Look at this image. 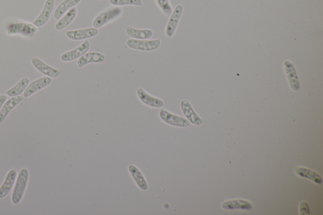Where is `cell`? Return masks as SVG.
Here are the masks:
<instances>
[{"label":"cell","instance_id":"4fadbf2b","mask_svg":"<svg viewBox=\"0 0 323 215\" xmlns=\"http://www.w3.org/2000/svg\"><path fill=\"white\" fill-rule=\"evenodd\" d=\"M180 106L181 111L183 115H185L186 119L190 123L196 126H200L203 123L202 119L196 113L193 107L187 100H183L181 101Z\"/></svg>","mask_w":323,"mask_h":215},{"label":"cell","instance_id":"d6986e66","mask_svg":"<svg viewBox=\"0 0 323 215\" xmlns=\"http://www.w3.org/2000/svg\"><path fill=\"white\" fill-rule=\"evenodd\" d=\"M221 208L224 210H251L253 209L252 204L250 201L244 199H231L223 202L221 204Z\"/></svg>","mask_w":323,"mask_h":215},{"label":"cell","instance_id":"3957f363","mask_svg":"<svg viewBox=\"0 0 323 215\" xmlns=\"http://www.w3.org/2000/svg\"><path fill=\"white\" fill-rule=\"evenodd\" d=\"M37 27L34 25L25 22L10 23L6 27L8 35L22 34L31 35L34 34Z\"/></svg>","mask_w":323,"mask_h":215},{"label":"cell","instance_id":"9a60e30c","mask_svg":"<svg viewBox=\"0 0 323 215\" xmlns=\"http://www.w3.org/2000/svg\"><path fill=\"white\" fill-rule=\"evenodd\" d=\"M105 60L104 54L98 52H86L78 59L77 66L81 68L90 63H101Z\"/></svg>","mask_w":323,"mask_h":215},{"label":"cell","instance_id":"ac0fdd59","mask_svg":"<svg viewBox=\"0 0 323 215\" xmlns=\"http://www.w3.org/2000/svg\"><path fill=\"white\" fill-rule=\"evenodd\" d=\"M24 100V98L22 96L13 97V98L8 99L6 100L5 104L1 107L0 110V124L3 123L6 117L9 115L15 107L17 106L19 104H20L22 101Z\"/></svg>","mask_w":323,"mask_h":215},{"label":"cell","instance_id":"277c9868","mask_svg":"<svg viewBox=\"0 0 323 215\" xmlns=\"http://www.w3.org/2000/svg\"><path fill=\"white\" fill-rule=\"evenodd\" d=\"M159 115L160 119L168 125L178 128H187L190 125L189 122L186 118L174 115L166 109H161Z\"/></svg>","mask_w":323,"mask_h":215},{"label":"cell","instance_id":"9c48e42d","mask_svg":"<svg viewBox=\"0 0 323 215\" xmlns=\"http://www.w3.org/2000/svg\"><path fill=\"white\" fill-rule=\"evenodd\" d=\"M52 83V79L49 77H44L34 80L27 86L24 92V98H29L35 93L47 87Z\"/></svg>","mask_w":323,"mask_h":215},{"label":"cell","instance_id":"8fae6325","mask_svg":"<svg viewBox=\"0 0 323 215\" xmlns=\"http://www.w3.org/2000/svg\"><path fill=\"white\" fill-rule=\"evenodd\" d=\"M136 94L139 100L148 107H153V108H160L164 105L163 100L148 94L142 88H139L137 90Z\"/></svg>","mask_w":323,"mask_h":215},{"label":"cell","instance_id":"d4e9b609","mask_svg":"<svg viewBox=\"0 0 323 215\" xmlns=\"http://www.w3.org/2000/svg\"><path fill=\"white\" fill-rule=\"evenodd\" d=\"M110 3L113 6L142 5L141 0H109Z\"/></svg>","mask_w":323,"mask_h":215},{"label":"cell","instance_id":"484cf974","mask_svg":"<svg viewBox=\"0 0 323 215\" xmlns=\"http://www.w3.org/2000/svg\"><path fill=\"white\" fill-rule=\"evenodd\" d=\"M162 12L167 16H170L172 12V8L170 0H155Z\"/></svg>","mask_w":323,"mask_h":215},{"label":"cell","instance_id":"7c38bea8","mask_svg":"<svg viewBox=\"0 0 323 215\" xmlns=\"http://www.w3.org/2000/svg\"><path fill=\"white\" fill-rule=\"evenodd\" d=\"M98 33V29L91 27V28L80 29V30L68 31L66 34L68 39L73 40V41H81V40L96 37Z\"/></svg>","mask_w":323,"mask_h":215},{"label":"cell","instance_id":"44dd1931","mask_svg":"<svg viewBox=\"0 0 323 215\" xmlns=\"http://www.w3.org/2000/svg\"><path fill=\"white\" fill-rule=\"evenodd\" d=\"M77 15V8L73 7L69 10L68 12H67L61 17L58 22L55 25V29L56 30L60 31H62L63 29L67 28L71 22H73L74 19L75 18Z\"/></svg>","mask_w":323,"mask_h":215},{"label":"cell","instance_id":"5b68a950","mask_svg":"<svg viewBox=\"0 0 323 215\" xmlns=\"http://www.w3.org/2000/svg\"><path fill=\"white\" fill-rule=\"evenodd\" d=\"M121 14V8L118 7L110 8L96 17V18L93 21V27L96 29L101 28L113 20L114 19L118 18Z\"/></svg>","mask_w":323,"mask_h":215},{"label":"cell","instance_id":"52a82bcc","mask_svg":"<svg viewBox=\"0 0 323 215\" xmlns=\"http://www.w3.org/2000/svg\"><path fill=\"white\" fill-rule=\"evenodd\" d=\"M90 44L88 41L84 42L79 47L68 52H65L61 56V60L63 62H70L77 60L84 55L90 50Z\"/></svg>","mask_w":323,"mask_h":215},{"label":"cell","instance_id":"cb8c5ba5","mask_svg":"<svg viewBox=\"0 0 323 215\" xmlns=\"http://www.w3.org/2000/svg\"><path fill=\"white\" fill-rule=\"evenodd\" d=\"M29 83H30V80L28 78H23L16 85L8 90L6 92V94L10 98L20 96L22 93L24 92Z\"/></svg>","mask_w":323,"mask_h":215},{"label":"cell","instance_id":"7402d4cb","mask_svg":"<svg viewBox=\"0 0 323 215\" xmlns=\"http://www.w3.org/2000/svg\"><path fill=\"white\" fill-rule=\"evenodd\" d=\"M81 1V0H65L56 8L54 13V17L56 20H60L67 12Z\"/></svg>","mask_w":323,"mask_h":215},{"label":"cell","instance_id":"5bb4252c","mask_svg":"<svg viewBox=\"0 0 323 215\" xmlns=\"http://www.w3.org/2000/svg\"><path fill=\"white\" fill-rule=\"evenodd\" d=\"M284 66L291 89L295 92L298 91L300 88L299 81L294 66L292 63L288 60L285 61Z\"/></svg>","mask_w":323,"mask_h":215},{"label":"cell","instance_id":"e0dca14e","mask_svg":"<svg viewBox=\"0 0 323 215\" xmlns=\"http://www.w3.org/2000/svg\"><path fill=\"white\" fill-rule=\"evenodd\" d=\"M128 171L138 188L143 191H147L149 188V185L144 175L141 170L134 164H130L128 166Z\"/></svg>","mask_w":323,"mask_h":215},{"label":"cell","instance_id":"8992f818","mask_svg":"<svg viewBox=\"0 0 323 215\" xmlns=\"http://www.w3.org/2000/svg\"><path fill=\"white\" fill-rule=\"evenodd\" d=\"M32 65L40 73L43 74L46 77L51 78H58L61 75L60 69L53 68L44 62L41 59L34 58L31 61Z\"/></svg>","mask_w":323,"mask_h":215},{"label":"cell","instance_id":"603a6c76","mask_svg":"<svg viewBox=\"0 0 323 215\" xmlns=\"http://www.w3.org/2000/svg\"><path fill=\"white\" fill-rule=\"evenodd\" d=\"M295 173H296L297 176L301 177V178L309 179L316 184H321L322 183V178H321L320 175L314 170L309 169V168L300 166V167L296 168Z\"/></svg>","mask_w":323,"mask_h":215},{"label":"cell","instance_id":"6da1fadb","mask_svg":"<svg viewBox=\"0 0 323 215\" xmlns=\"http://www.w3.org/2000/svg\"><path fill=\"white\" fill-rule=\"evenodd\" d=\"M29 178V170L25 168H22L17 177L16 185L13 191L11 199L13 204H18L22 201L28 184Z\"/></svg>","mask_w":323,"mask_h":215},{"label":"cell","instance_id":"30bf717a","mask_svg":"<svg viewBox=\"0 0 323 215\" xmlns=\"http://www.w3.org/2000/svg\"><path fill=\"white\" fill-rule=\"evenodd\" d=\"M54 5L55 0H46L41 14L33 22L35 27H43L48 22L53 12Z\"/></svg>","mask_w":323,"mask_h":215},{"label":"cell","instance_id":"7a4b0ae2","mask_svg":"<svg viewBox=\"0 0 323 215\" xmlns=\"http://www.w3.org/2000/svg\"><path fill=\"white\" fill-rule=\"evenodd\" d=\"M128 48L131 49L141 50V51H153L157 50L161 44L160 39L155 40H138L128 39L126 42Z\"/></svg>","mask_w":323,"mask_h":215},{"label":"cell","instance_id":"83f0119b","mask_svg":"<svg viewBox=\"0 0 323 215\" xmlns=\"http://www.w3.org/2000/svg\"><path fill=\"white\" fill-rule=\"evenodd\" d=\"M7 96H5V95H1L0 96V110H1V107H3L6 101L7 100Z\"/></svg>","mask_w":323,"mask_h":215},{"label":"cell","instance_id":"4316f807","mask_svg":"<svg viewBox=\"0 0 323 215\" xmlns=\"http://www.w3.org/2000/svg\"><path fill=\"white\" fill-rule=\"evenodd\" d=\"M299 212L300 215H309L310 214L309 206L306 201H301L299 204Z\"/></svg>","mask_w":323,"mask_h":215},{"label":"cell","instance_id":"ffe728a7","mask_svg":"<svg viewBox=\"0 0 323 215\" xmlns=\"http://www.w3.org/2000/svg\"><path fill=\"white\" fill-rule=\"evenodd\" d=\"M125 31L129 36L138 40H147L153 35V31L149 29H137L131 27H126Z\"/></svg>","mask_w":323,"mask_h":215},{"label":"cell","instance_id":"ba28073f","mask_svg":"<svg viewBox=\"0 0 323 215\" xmlns=\"http://www.w3.org/2000/svg\"><path fill=\"white\" fill-rule=\"evenodd\" d=\"M183 7L182 5H178L173 10L168 21L166 29V34L168 37H172L176 30L177 25L179 24L181 16H182Z\"/></svg>","mask_w":323,"mask_h":215},{"label":"cell","instance_id":"2e32d148","mask_svg":"<svg viewBox=\"0 0 323 215\" xmlns=\"http://www.w3.org/2000/svg\"><path fill=\"white\" fill-rule=\"evenodd\" d=\"M17 177V173L16 170L12 169L8 171L3 184L0 187V199L7 197L8 194L12 191L16 183Z\"/></svg>","mask_w":323,"mask_h":215}]
</instances>
